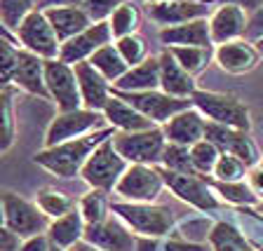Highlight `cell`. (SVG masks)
<instances>
[{
    "label": "cell",
    "instance_id": "obj_46",
    "mask_svg": "<svg viewBox=\"0 0 263 251\" xmlns=\"http://www.w3.org/2000/svg\"><path fill=\"white\" fill-rule=\"evenodd\" d=\"M209 3H216V5H235L240 7V10H245L247 14H252V12H256L258 7H263V0H209Z\"/></svg>",
    "mask_w": 263,
    "mask_h": 251
},
{
    "label": "cell",
    "instance_id": "obj_43",
    "mask_svg": "<svg viewBox=\"0 0 263 251\" xmlns=\"http://www.w3.org/2000/svg\"><path fill=\"white\" fill-rule=\"evenodd\" d=\"M261 38H263V7H258V10L252 12L249 19H247L245 40H249V43H258Z\"/></svg>",
    "mask_w": 263,
    "mask_h": 251
},
{
    "label": "cell",
    "instance_id": "obj_17",
    "mask_svg": "<svg viewBox=\"0 0 263 251\" xmlns=\"http://www.w3.org/2000/svg\"><path fill=\"white\" fill-rule=\"evenodd\" d=\"M73 68H76L82 108L99 110V113H101V110L106 108V104H108V99L113 96V85H110L89 61H80V64H76Z\"/></svg>",
    "mask_w": 263,
    "mask_h": 251
},
{
    "label": "cell",
    "instance_id": "obj_32",
    "mask_svg": "<svg viewBox=\"0 0 263 251\" xmlns=\"http://www.w3.org/2000/svg\"><path fill=\"white\" fill-rule=\"evenodd\" d=\"M139 22H141V14H139V7L127 0L125 5H120L118 10L110 14L108 19V26L110 33H113V40H120L127 38V35H134L139 28Z\"/></svg>",
    "mask_w": 263,
    "mask_h": 251
},
{
    "label": "cell",
    "instance_id": "obj_21",
    "mask_svg": "<svg viewBox=\"0 0 263 251\" xmlns=\"http://www.w3.org/2000/svg\"><path fill=\"white\" fill-rule=\"evenodd\" d=\"M12 85L33 96L49 99L47 85H45V61L26 49H19V61H16L14 75H12Z\"/></svg>",
    "mask_w": 263,
    "mask_h": 251
},
{
    "label": "cell",
    "instance_id": "obj_39",
    "mask_svg": "<svg viewBox=\"0 0 263 251\" xmlns=\"http://www.w3.org/2000/svg\"><path fill=\"white\" fill-rule=\"evenodd\" d=\"M214 190L219 192V195H223L226 202H233V204H254L258 200L256 192L252 190V186L245 183V181H233V183H221V181H216V183H214Z\"/></svg>",
    "mask_w": 263,
    "mask_h": 251
},
{
    "label": "cell",
    "instance_id": "obj_56",
    "mask_svg": "<svg viewBox=\"0 0 263 251\" xmlns=\"http://www.w3.org/2000/svg\"><path fill=\"white\" fill-rule=\"evenodd\" d=\"M3 87H5V85H0V89H3Z\"/></svg>",
    "mask_w": 263,
    "mask_h": 251
},
{
    "label": "cell",
    "instance_id": "obj_27",
    "mask_svg": "<svg viewBox=\"0 0 263 251\" xmlns=\"http://www.w3.org/2000/svg\"><path fill=\"white\" fill-rule=\"evenodd\" d=\"M85 219H82L80 209H71L68 214L59 216V219L49 221V228H47V237L52 244L61 246V249H71L73 244L82 240L85 235Z\"/></svg>",
    "mask_w": 263,
    "mask_h": 251
},
{
    "label": "cell",
    "instance_id": "obj_13",
    "mask_svg": "<svg viewBox=\"0 0 263 251\" xmlns=\"http://www.w3.org/2000/svg\"><path fill=\"white\" fill-rule=\"evenodd\" d=\"M146 12L151 22L167 28L195 22V19H209L212 3L209 0H164V3H148Z\"/></svg>",
    "mask_w": 263,
    "mask_h": 251
},
{
    "label": "cell",
    "instance_id": "obj_35",
    "mask_svg": "<svg viewBox=\"0 0 263 251\" xmlns=\"http://www.w3.org/2000/svg\"><path fill=\"white\" fill-rule=\"evenodd\" d=\"M38 10V0H0V22L14 33L31 12Z\"/></svg>",
    "mask_w": 263,
    "mask_h": 251
},
{
    "label": "cell",
    "instance_id": "obj_33",
    "mask_svg": "<svg viewBox=\"0 0 263 251\" xmlns=\"http://www.w3.org/2000/svg\"><path fill=\"white\" fill-rule=\"evenodd\" d=\"M78 209H80L82 219L85 223L92 225V223H101L110 216V202H108V192L104 190H89L87 195L80 197V202H78Z\"/></svg>",
    "mask_w": 263,
    "mask_h": 251
},
{
    "label": "cell",
    "instance_id": "obj_8",
    "mask_svg": "<svg viewBox=\"0 0 263 251\" xmlns=\"http://www.w3.org/2000/svg\"><path fill=\"white\" fill-rule=\"evenodd\" d=\"M104 127H106L104 113H99V110H89V108L66 110V113H59L54 120L49 122L47 134H45V148L59 146L64 141L92 134L97 129H104Z\"/></svg>",
    "mask_w": 263,
    "mask_h": 251
},
{
    "label": "cell",
    "instance_id": "obj_29",
    "mask_svg": "<svg viewBox=\"0 0 263 251\" xmlns=\"http://www.w3.org/2000/svg\"><path fill=\"white\" fill-rule=\"evenodd\" d=\"M89 64H92L94 68L110 82V85H115V82L129 71V66L125 64V59L120 56V52H118V47H115L113 43L104 45L99 52H94L92 59H89Z\"/></svg>",
    "mask_w": 263,
    "mask_h": 251
},
{
    "label": "cell",
    "instance_id": "obj_1",
    "mask_svg": "<svg viewBox=\"0 0 263 251\" xmlns=\"http://www.w3.org/2000/svg\"><path fill=\"white\" fill-rule=\"evenodd\" d=\"M115 134L113 127H104V129H97L92 134H85V137L71 139V141H64L59 146L52 148H43L35 153V164H40L43 169H47L49 174L59 176V179H73V176L80 174L82 164L87 162V158L97 150L106 139H110Z\"/></svg>",
    "mask_w": 263,
    "mask_h": 251
},
{
    "label": "cell",
    "instance_id": "obj_31",
    "mask_svg": "<svg viewBox=\"0 0 263 251\" xmlns=\"http://www.w3.org/2000/svg\"><path fill=\"white\" fill-rule=\"evenodd\" d=\"M35 204L43 209V214L49 221L59 219V216L68 214L71 209H76V200H73L68 192L59 190V188H43V190L38 192Z\"/></svg>",
    "mask_w": 263,
    "mask_h": 251
},
{
    "label": "cell",
    "instance_id": "obj_20",
    "mask_svg": "<svg viewBox=\"0 0 263 251\" xmlns=\"http://www.w3.org/2000/svg\"><path fill=\"white\" fill-rule=\"evenodd\" d=\"M214 59L221 66V71L233 73V75H240V73H249L254 66L258 64L261 54L254 43L249 40H233V43H223L216 45L214 49Z\"/></svg>",
    "mask_w": 263,
    "mask_h": 251
},
{
    "label": "cell",
    "instance_id": "obj_42",
    "mask_svg": "<svg viewBox=\"0 0 263 251\" xmlns=\"http://www.w3.org/2000/svg\"><path fill=\"white\" fill-rule=\"evenodd\" d=\"M125 3L127 0H85L82 7H85L92 22H108L110 14Z\"/></svg>",
    "mask_w": 263,
    "mask_h": 251
},
{
    "label": "cell",
    "instance_id": "obj_40",
    "mask_svg": "<svg viewBox=\"0 0 263 251\" xmlns=\"http://www.w3.org/2000/svg\"><path fill=\"white\" fill-rule=\"evenodd\" d=\"M115 47H118V52H120V56L125 59V64L129 66H137L141 64V61L148 59V47H146V40L141 38V35H127V38H120L115 40Z\"/></svg>",
    "mask_w": 263,
    "mask_h": 251
},
{
    "label": "cell",
    "instance_id": "obj_48",
    "mask_svg": "<svg viewBox=\"0 0 263 251\" xmlns=\"http://www.w3.org/2000/svg\"><path fill=\"white\" fill-rule=\"evenodd\" d=\"M85 0H38V10H52V7H80Z\"/></svg>",
    "mask_w": 263,
    "mask_h": 251
},
{
    "label": "cell",
    "instance_id": "obj_23",
    "mask_svg": "<svg viewBox=\"0 0 263 251\" xmlns=\"http://www.w3.org/2000/svg\"><path fill=\"white\" fill-rule=\"evenodd\" d=\"M101 113H104L106 125L113 127L115 131H143V129L155 127L148 118H143L134 106H129L125 99L118 96L115 92H113V96L108 99V104H106V108L101 110Z\"/></svg>",
    "mask_w": 263,
    "mask_h": 251
},
{
    "label": "cell",
    "instance_id": "obj_54",
    "mask_svg": "<svg viewBox=\"0 0 263 251\" xmlns=\"http://www.w3.org/2000/svg\"><path fill=\"white\" fill-rule=\"evenodd\" d=\"M0 225H3V204H0Z\"/></svg>",
    "mask_w": 263,
    "mask_h": 251
},
{
    "label": "cell",
    "instance_id": "obj_51",
    "mask_svg": "<svg viewBox=\"0 0 263 251\" xmlns=\"http://www.w3.org/2000/svg\"><path fill=\"white\" fill-rule=\"evenodd\" d=\"M0 38H7V40H16V38H14V33H12V31H7V28H5V24H3V22H0Z\"/></svg>",
    "mask_w": 263,
    "mask_h": 251
},
{
    "label": "cell",
    "instance_id": "obj_44",
    "mask_svg": "<svg viewBox=\"0 0 263 251\" xmlns=\"http://www.w3.org/2000/svg\"><path fill=\"white\" fill-rule=\"evenodd\" d=\"M49 246H52V242H49V237L43 233V235H35V237H28V240H22L19 251H49Z\"/></svg>",
    "mask_w": 263,
    "mask_h": 251
},
{
    "label": "cell",
    "instance_id": "obj_5",
    "mask_svg": "<svg viewBox=\"0 0 263 251\" xmlns=\"http://www.w3.org/2000/svg\"><path fill=\"white\" fill-rule=\"evenodd\" d=\"M110 139H106V141L89 155L87 162L82 164V169H80L82 181H85L87 186H92L94 190H104V192L113 190V188L118 186L120 176L125 174L127 167H129L127 160L115 150Z\"/></svg>",
    "mask_w": 263,
    "mask_h": 251
},
{
    "label": "cell",
    "instance_id": "obj_53",
    "mask_svg": "<svg viewBox=\"0 0 263 251\" xmlns=\"http://www.w3.org/2000/svg\"><path fill=\"white\" fill-rule=\"evenodd\" d=\"M49 251H66V249H61V246H57V244H52V246H49Z\"/></svg>",
    "mask_w": 263,
    "mask_h": 251
},
{
    "label": "cell",
    "instance_id": "obj_26",
    "mask_svg": "<svg viewBox=\"0 0 263 251\" xmlns=\"http://www.w3.org/2000/svg\"><path fill=\"white\" fill-rule=\"evenodd\" d=\"M45 16H47V22L52 24L57 38H59L61 43L71 40L73 35L82 33L87 26L94 24L82 5L80 7H52V10H45Z\"/></svg>",
    "mask_w": 263,
    "mask_h": 251
},
{
    "label": "cell",
    "instance_id": "obj_34",
    "mask_svg": "<svg viewBox=\"0 0 263 251\" xmlns=\"http://www.w3.org/2000/svg\"><path fill=\"white\" fill-rule=\"evenodd\" d=\"M170 52L181 64V68L186 73H191L193 78H195L197 73H202L214 56L212 47H170Z\"/></svg>",
    "mask_w": 263,
    "mask_h": 251
},
{
    "label": "cell",
    "instance_id": "obj_9",
    "mask_svg": "<svg viewBox=\"0 0 263 251\" xmlns=\"http://www.w3.org/2000/svg\"><path fill=\"white\" fill-rule=\"evenodd\" d=\"M162 188V171H158L153 164H129L113 190L125 202H155Z\"/></svg>",
    "mask_w": 263,
    "mask_h": 251
},
{
    "label": "cell",
    "instance_id": "obj_55",
    "mask_svg": "<svg viewBox=\"0 0 263 251\" xmlns=\"http://www.w3.org/2000/svg\"><path fill=\"white\" fill-rule=\"evenodd\" d=\"M146 3H164V0H146Z\"/></svg>",
    "mask_w": 263,
    "mask_h": 251
},
{
    "label": "cell",
    "instance_id": "obj_6",
    "mask_svg": "<svg viewBox=\"0 0 263 251\" xmlns=\"http://www.w3.org/2000/svg\"><path fill=\"white\" fill-rule=\"evenodd\" d=\"M110 141L127 164H155L162 160L167 148V137L160 127L143 131H115Z\"/></svg>",
    "mask_w": 263,
    "mask_h": 251
},
{
    "label": "cell",
    "instance_id": "obj_24",
    "mask_svg": "<svg viewBox=\"0 0 263 251\" xmlns=\"http://www.w3.org/2000/svg\"><path fill=\"white\" fill-rule=\"evenodd\" d=\"M160 40L167 47H212L207 19L181 24V26H167L160 31Z\"/></svg>",
    "mask_w": 263,
    "mask_h": 251
},
{
    "label": "cell",
    "instance_id": "obj_45",
    "mask_svg": "<svg viewBox=\"0 0 263 251\" xmlns=\"http://www.w3.org/2000/svg\"><path fill=\"white\" fill-rule=\"evenodd\" d=\"M19 246H22V240L10 228L0 225V251H19Z\"/></svg>",
    "mask_w": 263,
    "mask_h": 251
},
{
    "label": "cell",
    "instance_id": "obj_37",
    "mask_svg": "<svg viewBox=\"0 0 263 251\" xmlns=\"http://www.w3.org/2000/svg\"><path fill=\"white\" fill-rule=\"evenodd\" d=\"M247 169L249 167L240 158H235V155H230V153H221L212 176L216 181H221V183H233V181H245Z\"/></svg>",
    "mask_w": 263,
    "mask_h": 251
},
{
    "label": "cell",
    "instance_id": "obj_7",
    "mask_svg": "<svg viewBox=\"0 0 263 251\" xmlns=\"http://www.w3.org/2000/svg\"><path fill=\"white\" fill-rule=\"evenodd\" d=\"M14 38H16V43H19V47L35 56H40L43 61L59 59L61 40L57 38L54 28L47 22L45 12H40V10L31 12L22 22V26L14 31Z\"/></svg>",
    "mask_w": 263,
    "mask_h": 251
},
{
    "label": "cell",
    "instance_id": "obj_25",
    "mask_svg": "<svg viewBox=\"0 0 263 251\" xmlns=\"http://www.w3.org/2000/svg\"><path fill=\"white\" fill-rule=\"evenodd\" d=\"M115 92H151L160 89V59L148 56L146 61L132 66L129 71L113 85Z\"/></svg>",
    "mask_w": 263,
    "mask_h": 251
},
{
    "label": "cell",
    "instance_id": "obj_52",
    "mask_svg": "<svg viewBox=\"0 0 263 251\" xmlns=\"http://www.w3.org/2000/svg\"><path fill=\"white\" fill-rule=\"evenodd\" d=\"M254 45H256V49H258V54H261V56H263V38H261V40H258V43H254Z\"/></svg>",
    "mask_w": 263,
    "mask_h": 251
},
{
    "label": "cell",
    "instance_id": "obj_50",
    "mask_svg": "<svg viewBox=\"0 0 263 251\" xmlns=\"http://www.w3.org/2000/svg\"><path fill=\"white\" fill-rule=\"evenodd\" d=\"M71 251H99V249H94V246H89L85 240H80L78 244H73V246H71Z\"/></svg>",
    "mask_w": 263,
    "mask_h": 251
},
{
    "label": "cell",
    "instance_id": "obj_47",
    "mask_svg": "<svg viewBox=\"0 0 263 251\" xmlns=\"http://www.w3.org/2000/svg\"><path fill=\"white\" fill-rule=\"evenodd\" d=\"M164 251H207V246H200V244H195V242L170 240L164 244Z\"/></svg>",
    "mask_w": 263,
    "mask_h": 251
},
{
    "label": "cell",
    "instance_id": "obj_14",
    "mask_svg": "<svg viewBox=\"0 0 263 251\" xmlns=\"http://www.w3.org/2000/svg\"><path fill=\"white\" fill-rule=\"evenodd\" d=\"M82 240L99 251H137V237L118 216H108L101 223L85 225Z\"/></svg>",
    "mask_w": 263,
    "mask_h": 251
},
{
    "label": "cell",
    "instance_id": "obj_18",
    "mask_svg": "<svg viewBox=\"0 0 263 251\" xmlns=\"http://www.w3.org/2000/svg\"><path fill=\"white\" fill-rule=\"evenodd\" d=\"M247 14L245 10L235 5H216L209 14V35H212V45H223L233 43V40H242L247 31Z\"/></svg>",
    "mask_w": 263,
    "mask_h": 251
},
{
    "label": "cell",
    "instance_id": "obj_12",
    "mask_svg": "<svg viewBox=\"0 0 263 251\" xmlns=\"http://www.w3.org/2000/svg\"><path fill=\"white\" fill-rule=\"evenodd\" d=\"M164 186L170 188L179 200L188 202L191 207L200 209V211H212L219 207V200L214 195L212 186L202 179L200 174H181V171H162Z\"/></svg>",
    "mask_w": 263,
    "mask_h": 251
},
{
    "label": "cell",
    "instance_id": "obj_28",
    "mask_svg": "<svg viewBox=\"0 0 263 251\" xmlns=\"http://www.w3.org/2000/svg\"><path fill=\"white\" fill-rule=\"evenodd\" d=\"M14 85L0 89V155L14 146L16 139V118H14Z\"/></svg>",
    "mask_w": 263,
    "mask_h": 251
},
{
    "label": "cell",
    "instance_id": "obj_4",
    "mask_svg": "<svg viewBox=\"0 0 263 251\" xmlns=\"http://www.w3.org/2000/svg\"><path fill=\"white\" fill-rule=\"evenodd\" d=\"M0 204H3V225L10 228L19 240L47 233L49 219L35 202L12 190H0Z\"/></svg>",
    "mask_w": 263,
    "mask_h": 251
},
{
    "label": "cell",
    "instance_id": "obj_30",
    "mask_svg": "<svg viewBox=\"0 0 263 251\" xmlns=\"http://www.w3.org/2000/svg\"><path fill=\"white\" fill-rule=\"evenodd\" d=\"M207 237L214 251H256L245 240L240 230H235L230 223H216Z\"/></svg>",
    "mask_w": 263,
    "mask_h": 251
},
{
    "label": "cell",
    "instance_id": "obj_11",
    "mask_svg": "<svg viewBox=\"0 0 263 251\" xmlns=\"http://www.w3.org/2000/svg\"><path fill=\"white\" fill-rule=\"evenodd\" d=\"M45 85H47L49 99L57 104L59 113L82 108L80 89H78L76 68L61 59L45 61Z\"/></svg>",
    "mask_w": 263,
    "mask_h": 251
},
{
    "label": "cell",
    "instance_id": "obj_3",
    "mask_svg": "<svg viewBox=\"0 0 263 251\" xmlns=\"http://www.w3.org/2000/svg\"><path fill=\"white\" fill-rule=\"evenodd\" d=\"M193 108H197L200 113L207 118V122L221 127H233V129L249 131L252 120H249V108L245 106V101L233 94H221V92H204L197 89L191 96Z\"/></svg>",
    "mask_w": 263,
    "mask_h": 251
},
{
    "label": "cell",
    "instance_id": "obj_19",
    "mask_svg": "<svg viewBox=\"0 0 263 251\" xmlns=\"http://www.w3.org/2000/svg\"><path fill=\"white\" fill-rule=\"evenodd\" d=\"M164 137L167 143H176V146H195L197 141H202L207 134V120L197 108H186L176 113L167 125H164Z\"/></svg>",
    "mask_w": 263,
    "mask_h": 251
},
{
    "label": "cell",
    "instance_id": "obj_15",
    "mask_svg": "<svg viewBox=\"0 0 263 251\" xmlns=\"http://www.w3.org/2000/svg\"><path fill=\"white\" fill-rule=\"evenodd\" d=\"M110 43H113V33H110L108 22H94L82 33H78L71 40L61 43L59 59L76 66L80 61H89L94 52H99L104 45H110Z\"/></svg>",
    "mask_w": 263,
    "mask_h": 251
},
{
    "label": "cell",
    "instance_id": "obj_36",
    "mask_svg": "<svg viewBox=\"0 0 263 251\" xmlns=\"http://www.w3.org/2000/svg\"><path fill=\"white\" fill-rule=\"evenodd\" d=\"M219 148L214 146L212 141L202 139V141H197L195 146H191V162L195 167V171L200 176H209L216 167V160H219Z\"/></svg>",
    "mask_w": 263,
    "mask_h": 251
},
{
    "label": "cell",
    "instance_id": "obj_2",
    "mask_svg": "<svg viewBox=\"0 0 263 251\" xmlns=\"http://www.w3.org/2000/svg\"><path fill=\"white\" fill-rule=\"evenodd\" d=\"M110 211L122 221L129 230H134L141 237H158L167 235L174 228V216L170 207L155 202H113Z\"/></svg>",
    "mask_w": 263,
    "mask_h": 251
},
{
    "label": "cell",
    "instance_id": "obj_16",
    "mask_svg": "<svg viewBox=\"0 0 263 251\" xmlns=\"http://www.w3.org/2000/svg\"><path fill=\"white\" fill-rule=\"evenodd\" d=\"M204 139L219 148V153H230V155H235V158H240L247 167H254L258 162L256 146L249 139V134L242 129H233V127H221V125H214V122H207Z\"/></svg>",
    "mask_w": 263,
    "mask_h": 251
},
{
    "label": "cell",
    "instance_id": "obj_49",
    "mask_svg": "<svg viewBox=\"0 0 263 251\" xmlns=\"http://www.w3.org/2000/svg\"><path fill=\"white\" fill-rule=\"evenodd\" d=\"M249 186L256 192V197H263V164H258L249 171Z\"/></svg>",
    "mask_w": 263,
    "mask_h": 251
},
{
    "label": "cell",
    "instance_id": "obj_10",
    "mask_svg": "<svg viewBox=\"0 0 263 251\" xmlns=\"http://www.w3.org/2000/svg\"><path fill=\"white\" fill-rule=\"evenodd\" d=\"M115 92V89H113ZM118 96H122L129 106L139 110L143 118L158 125H167L176 113L186 110L193 106L191 99H174L170 94H164L162 89H151V92H115Z\"/></svg>",
    "mask_w": 263,
    "mask_h": 251
},
{
    "label": "cell",
    "instance_id": "obj_41",
    "mask_svg": "<svg viewBox=\"0 0 263 251\" xmlns=\"http://www.w3.org/2000/svg\"><path fill=\"white\" fill-rule=\"evenodd\" d=\"M19 43L0 38V85H12L16 61H19Z\"/></svg>",
    "mask_w": 263,
    "mask_h": 251
},
{
    "label": "cell",
    "instance_id": "obj_38",
    "mask_svg": "<svg viewBox=\"0 0 263 251\" xmlns=\"http://www.w3.org/2000/svg\"><path fill=\"white\" fill-rule=\"evenodd\" d=\"M160 162L167 167L170 171H181V174H197L195 167L191 162V148L176 146V143H167Z\"/></svg>",
    "mask_w": 263,
    "mask_h": 251
},
{
    "label": "cell",
    "instance_id": "obj_22",
    "mask_svg": "<svg viewBox=\"0 0 263 251\" xmlns=\"http://www.w3.org/2000/svg\"><path fill=\"white\" fill-rule=\"evenodd\" d=\"M160 59V89L174 99H191L197 92L195 78L181 68V64L172 56L170 49H164Z\"/></svg>",
    "mask_w": 263,
    "mask_h": 251
}]
</instances>
